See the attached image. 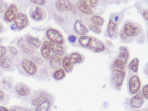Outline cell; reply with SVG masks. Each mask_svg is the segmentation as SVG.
<instances>
[{
  "mask_svg": "<svg viewBox=\"0 0 148 111\" xmlns=\"http://www.w3.org/2000/svg\"><path fill=\"white\" fill-rule=\"evenodd\" d=\"M80 45L95 53L103 52L105 49L104 43L96 37L83 36L79 40Z\"/></svg>",
  "mask_w": 148,
  "mask_h": 111,
  "instance_id": "1",
  "label": "cell"
},
{
  "mask_svg": "<svg viewBox=\"0 0 148 111\" xmlns=\"http://www.w3.org/2000/svg\"><path fill=\"white\" fill-rule=\"evenodd\" d=\"M21 66L25 73L31 76L38 75L39 69L35 62L28 58H24L21 62Z\"/></svg>",
  "mask_w": 148,
  "mask_h": 111,
  "instance_id": "2",
  "label": "cell"
},
{
  "mask_svg": "<svg viewBox=\"0 0 148 111\" xmlns=\"http://www.w3.org/2000/svg\"><path fill=\"white\" fill-rule=\"evenodd\" d=\"M128 92L130 94L134 95L138 92L141 87V82L138 75L135 73H129L127 79Z\"/></svg>",
  "mask_w": 148,
  "mask_h": 111,
  "instance_id": "3",
  "label": "cell"
},
{
  "mask_svg": "<svg viewBox=\"0 0 148 111\" xmlns=\"http://www.w3.org/2000/svg\"><path fill=\"white\" fill-rule=\"evenodd\" d=\"M14 90L21 97H27L31 94V89L30 87L23 82L17 83L14 86Z\"/></svg>",
  "mask_w": 148,
  "mask_h": 111,
  "instance_id": "4",
  "label": "cell"
},
{
  "mask_svg": "<svg viewBox=\"0 0 148 111\" xmlns=\"http://www.w3.org/2000/svg\"><path fill=\"white\" fill-rule=\"evenodd\" d=\"M47 38L51 41L54 42L60 45L64 43V40L63 36L58 30L53 29H49L46 31Z\"/></svg>",
  "mask_w": 148,
  "mask_h": 111,
  "instance_id": "5",
  "label": "cell"
},
{
  "mask_svg": "<svg viewBox=\"0 0 148 111\" xmlns=\"http://www.w3.org/2000/svg\"><path fill=\"white\" fill-rule=\"evenodd\" d=\"M123 30L127 36H133L138 34L141 32L142 29L137 24L129 23L125 25Z\"/></svg>",
  "mask_w": 148,
  "mask_h": 111,
  "instance_id": "6",
  "label": "cell"
},
{
  "mask_svg": "<svg viewBox=\"0 0 148 111\" xmlns=\"http://www.w3.org/2000/svg\"><path fill=\"white\" fill-rule=\"evenodd\" d=\"M49 96V95L45 91H40L38 93L33 95L32 97H31L29 101L32 106H36L42 103Z\"/></svg>",
  "mask_w": 148,
  "mask_h": 111,
  "instance_id": "7",
  "label": "cell"
},
{
  "mask_svg": "<svg viewBox=\"0 0 148 111\" xmlns=\"http://www.w3.org/2000/svg\"><path fill=\"white\" fill-rule=\"evenodd\" d=\"M125 76V71L122 73H114L111 79L112 83L114 87L118 89L121 88Z\"/></svg>",
  "mask_w": 148,
  "mask_h": 111,
  "instance_id": "8",
  "label": "cell"
},
{
  "mask_svg": "<svg viewBox=\"0 0 148 111\" xmlns=\"http://www.w3.org/2000/svg\"><path fill=\"white\" fill-rule=\"evenodd\" d=\"M14 22L16 28L19 29H22L28 24V18L25 14L20 13L14 19Z\"/></svg>",
  "mask_w": 148,
  "mask_h": 111,
  "instance_id": "9",
  "label": "cell"
},
{
  "mask_svg": "<svg viewBox=\"0 0 148 111\" xmlns=\"http://www.w3.org/2000/svg\"><path fill=\"white\" fill-rule=\"evenodd\" d=\"M136 95L131 99V105L134 108H139L142 106L145 101V97L142 90H139Z\"/></svg>",
  "mask_w": 148,
  "mask_h": 111,
  "instance_id": "10",
  "label": "cell"
},
{
  "mask_svg": "<svg viewBox=\"0 0 148 111\" xmlns=\"http://www.w3.org/2000/svg\"><path fill=\"white\" fill-rule=\"evenodd\" d=\"M18 8L14 4H12L8 7L6 11L5 12L4 19L8 22H11L13 21L18 13Z\"/></svg>",
  "mask_w": 148,
  "mask_h": 111,
  "instance_id": "11",
  "label": "cell"
},
{
  "mask_svg": "<svg viewBox=\"0 0 148 111\" xmlns=\"http://www.w3.org/2000/svg\"><path fill=\"white\" fill-rule=\"evenodd\" d=\"M56 8L59 11H68L72 10V5L68 0H58L55 3Z\"/></svg>",
  "mask_w": 148,
  "mask_h": 111,
  "instance_id": "12",
  "label": "cell"
},
{
  "mask_svg": "<svg viewBox=\"0 0 148 111\" xmlns=\"http://www.w3.org/2000/svg\"><path fill=\"white\" fill-rule=\"evenodd\" d=\"M52 106V100L50 96L39 105L35 106L32 111H49Z\"/></svg>",
  "mask_w": 148,
  "mask_h": 111,
  "instance_id": "13",
  "label": "cell"
},
{
  "mask_svg": "<svg viewBox=\"0 0 148 111\" xmlns=\"http://www.w3.org/2000/svg\"><path fill=\"white\" fill-rule=\"evenodd\" d=\"M74 30L76 33L81 36H86L88 33V29L82 20H77L75 22Z\"/></svg>",
  "mask_w": 148,
  "mask_h": 111,
  "instance_id": "14",
  "label": "cell"
},
{
  "mask_svg": "<svg viewBox=\"0 0 148 111\" xmlns=\"http://www.w3.org/2000/svg\"><path fill=\"white\" fill-rule=\"evenodd\" d=\"M13 64L10 57L4 56L0 58V68L5 71H10L12 69Z\"/></svg>",
  "mask_w": 148,
  "mask_h": 111,
  "instance_id": "15",
  "label": "cell"
},
{
  "mask_svg": "<svg viewBox=\"0 0 148 111\" xmlns=\"http://www.w3.org/2000/svg\"><path fill=\"white\" fill-rule=\"evenodd\" d=\"M50 66L54 70L60 68L62 65V60L59 56L53 54L49 58Z\"/></svg>",
  "mask_w": 148,
  "mask_h": 111,
  "instance_id": "16",
  "label": "cell"
},
{
  "mask_svg": "<svg viewBox=\"0 0 148 111\" xmlns=\"http://www.w3.org/2000/svg\"><path fill=\"white\" fill-rule=\"evenodd\" d=\"M126 63L120 59L117 58L113 61L111 66L112 70L113 73H122L124 72Z\"/></svg>",
  "mask_w": 148,
  "mask_h": 111,
  "instance_id": "17",
  "label": "cell"
},
{
  "mask_svg": "<svg viewBox=\"0 0 148 111\" xmlns=\"http://www.w3.org/2000/svg\"><path fill=\"white\" fill-rule=\"evenodd\" d=\"M18 44L23 53L28 55H32L34 53L33 47L27 41L24 40H21Z\"/></svg>",
  "mask_w": 148,
  "mask_h": 111,
  "instance_id": "18",
  "label": "cell"
},
{
  "mask_svg": "<svg viewBox=\"0 0 148 111\" xmlns=\"http://www.w3.org/2000/svg\"><path fill=\"white\" fill-rule=\"evenodd\" d=\"M117 24L115 23L111 19H110L107 26V31L108 35L111 39H115L117 37Z\"/></svg>",
  "mask_w": 148,
  "mask_h": 111,
  "instance_id": "19",
  "label": "cell"
},
{
  "mask_svg": "<svg viewBox=\"0 0 148 111\" xmlns=\"http://www.w3.org/2000/svg\"><path fill=\"white\" fill-rule=\"evenodd\" d=\"M1 82V86H2L4 89L11 91L14 87L13 79L9 76L3 77Z\"/></svg>",
  "mask_w": 148,
  "mask_h": 111,
  "instance_id": "20",
  "label": "cell"
},
{
  "mask_svg": "<svg viewBox=\"0 0 148 111\" xmlns=\"http://www.w3.org/2000/svg\"><path fill=\"white\" fill-rule=\"evenodd\" d=\"M41 56L45 60H49L51 56V49L49 43L47 41H45L42 44L41 48Z\"/></svg>",
  "mask_w": 148,
  "mask_h": 111,
  "instance_id": "21",
  "label": "cell"
},
{
  "mask_svg": "<svg viewBox=\"0 0 148 111\" xmlns=\"http://www.w3.org/2000/svg\"><path fill=\"white\" fill-rule=\"evenodd\" d=\"M77 7L79 11L82 13L87 15H92V10L89 6L83 1H78L77 3Z\"/></svg>",
  "mask_w": 148,
  "mask_h": 111,
  "instance_id": "22",
  "label": "cell"
},
{
  "mask_svg": "<svg viewBox=\"0 0 148 111\" xmlns=\"http://www.w3.org/2000/svg\"><path fill=\"white\" fill-rule=\"evenodd\" d=\"M51 50L55 54L59 56H62L64 53V49L62 46L54 42L50 41L49 42Z\"/></svg>",
  "mask_w": 148,
  "mask_h": 111,
  "instance_id": "23",
  "label": "cell"
},
{
  "mask_svg": "<svg viewBox=\"0 0 148 111\" xmlns=\"http://www.w3.org/2000/svg\"><path fill=\"white\" fill-rule=\"evenodd\" d=\"M31 16L35 21H39L43 18V12L40 7H35L31 14Z\"/></svg>",
  "mask_w": 148,
  "mask_h": 111,
  "instance_id": "24",
  "label": "cell"
},
{
  "mask_svg": "<svg viewBox=\"0 0 148 111\" xmlns=\"http://www.w3.org/2000/svg\"><path fill=\"white\" fill-rule=\"evenodd\" d=\"M129 54L127 48L124 47H121L119 48V54L117 58L120 59L126 63L128 58H129Z\"/></svg>",
  "mask_w": 148,
  "mask_h": 111,
  "instance_id": "25",
  "label": "cell"
},
{
  "mask_svg": "<svg viewBox=\"0 0 148 111\" xmlns=\"http://www.w3.org/2000/svg\"><path fill=\"white\" fill-rule=\"evenodd\" d=\"M69 61L71 65L72 66L74 64L82 62V57L79 53H73L69 57Z\"/></svg>",
  "mask_w": 148,
  "mask_h": 111,
  "instance_id": "26",
  "label": "cell"
},
{
  "mask_svg": "<svg viewBox=\"0 0 148 111\" xmlns=\"http://www.w3.org/2000/svg\"><path fill=\"white\" fill-rule=\"evenodd\" d=\"M10 95L5 91L0 89V106L7 105L9 101Z\"/></svg>",
  "mask_w": 148,
  "mask_h": 111,
  "instance_id": "27",
  "label": "cell"
},
{
  "mask_svg": "<svg viewBox=\"0 0 148 111\" xmlns=\"http://www.w3.org/2000/svg\"><path fill=\"white\" fill-rule=\"evenodd\" d=\"M65 76V71L62 68H60L55 70L53 75V78L57 80L62 79Z\"/></svg>",
  "mask_w": 148,
  "mask_h": 111,
  "instance_id": "28",
  "label": "cell"
},
{
  "mask_svg": "<svg viewBox=\"0 0 148 111\" xmlns=\"http://www.w3.org/2000/svg\"><path fill=\"white\" fill-rule=\"evenodd\" d=\"M27 41L31 45H33L36 48L40 47L41 45V42L39 39L33 37L31 35H28L26 37Z\"/></svg>",
  "mask_w": 148,
  "mask_h": 111,
  "instance_id": "29",
  "label": "cell"
},
{
  "mask_svg": "<svg viewBox=\"0 0 148 111\" xmlns=\"http://www.w3.org/2000/svg\"><path fill=\"white\" fill-rule=\"evenodd\" d=\"M139 60L137 58L133 59L129 63V67L130 69L133 73H136L138 71Z\"/></svg>",
  "mask_w": 148,
  "mask_h": 111,
  "instance_id": "30",
  "label": "cell"
},
{
  "mask_svg": "<svg viewBox=\"0 0 148 111\" xmlns=\"http://www.w3.org/2000/svg\"><path fill=\"white\" fill-rule=\"evenodd\" d=\"M62 65L64 67V70L67 73H69L72 70V65L70 63L69 56H66L64 57L62 61Z\"/></svg>",
  "mask_w": 148,
  "mask_h": 111,
  "instance_id": "31",
  "label": "cell"
},
{
  "mask_svg": "<svg viewBox=\"0 0 148 111\" xmlns=\"http://www.w3.org/2000/svg\"><path fill=\"white\" fill-rule=\"evenodd\" d=\"M91 21L95 26H100L103 23L104 20L102 17L99 16L95 15L91 18Z\"/></svg>",
  "mask_w": 148,
  "mask_h": 111,
  "instance_id": "32",
  "label": "cell"
},
{
  "mask_svg": "<svg viewBox=\"0 0 148 111\" xmlns=\"http://www.w3.org/2000/svg\"><path fill=\"white\" fill-rule=\"evenodd\" d=\"M10 110L11 111H32V110L29 108L17 106L11 107Z\"/></svg>",
  "mask_w": 148,
  "mask_h": 111,
  "instance_id": "33",
  "label": "cell"
},
{
  "mask_svg": "<svg viewBox=\"0 0 148 111\" xmlns=\"http://www.w3.org/2000/svg\"><path fill=\"white\" fill-rule=\"evenodd\" d=\"M7 8V3L3 0H0V13L4 12Z\"/></svg>",
  "mask_w": 148,
  "mask_h": 111,
  "instance_id": "34",
  "label": "cell"
},
{
  "mask_svg": "<svg viewBox=\"0 0 148 111\" xmlns=\"http://www.w3.org/2000/svg\"><path fill=\"white\" fill-rule=\"evenodd\" d=\"M89 29H90L91 31L94 33H96L97 34H99L101 33V30L97 26L95 25H90L89 26Z\"/></svg>",
  "mask_w": 148,
  "mask_h": 111,
  "instance_id": "35",
  "label": "cell"
},
{
  "mask_svg": "<svg viewBox=\"0 0 148 111\" xmlns=\"http://www.w3.org/2000/svg\"><path fill=\"white\" fill-rule=\"evenodd\" d=\"M30 1L33 3L42 5V6L45 5L46 3V0H30Z\"/></svg>",
  "mask_w": 148,
  "mask_h": 111,
  "instance_id": "36",
  "label": "cell"
},
{
  "mask_svg": "<svg viewBox=\"0 0 148 111\" xmlns=\"http://www.w3.org/2000/svg\"><path fill=\"white\" fill-rule=\"evenodd\" d=\"M148 85H145L143 88V95L144 97L146 98V99H148Z\"/></svg>",
  "mask_w": 148,
  "mask_h": 111,
  "instance_id": "37",
  "label": "cell"
},
{
  "mask_svg": "<svg viewBox=\"0 0 148 111\" xmlns=\"http://www.w3.org/2000/svg\"><path fill=\"white\" fill-rule=\"evenodd\" d=\"M7 49L5 47L0 46V58L5 55Z\"/></svg>",
  "mask_w": 148,
  "mask_h": 111,
  "instance_id": "38",
  "label": "cell"
},
{
  "mask_svg": "<svg viewBox=\"0 0 148 111\" xmlns=\"http://www.w3.org/2000/svg\"><path fill=\"white\" fill-rule=\"evenodd\" d=\"M89 5L90 7L92 8H94L97 7L98 4V1L97 0H89Z\"/></svg>",
  "mask_w": 148,
  "mask_h": 111,
  "instance_id": "39",
  "label": "cell"
},
{
  "mask_svg": "<svg viewBox=\"0 0 148 111\" xmlns=\"http://www.w3.org/2000/svg\"><path fill=\"white\" fill-rule=\"evenodd\" d=\"M119 35H120L121 39H123V40H125L127 38V36L126 35L123 30H120V32H119Z\"/></svg>",
  "mask_w": 148,
  "mask_h": 111,
  "instance_id": "40",
  "label": "cell"
},
{
  "mask_svg": "<svg viewBox=\"0 0 148 111\" xmlns=\"http://www.w3.org/2000/svg\"><path fill=\"white\" fill-rule=\"evenodd\" d=\"M10 52L12 54L16 55L18 53V50L15 47H11L10 49Z\"/></svg>",
  "mask_w": 148,
  "mask_h": 111,
  "instance_id": "41",
  "label": "cell"
},
{
  "mask_svg": "<svg viewBox=\"0 0 148 111\" xmlns=\"http://www.w3.org/2000/svg\"><path fill=\"white\" fill-rule=\"evenodd\" d=\"M77 37L74 35H71L68 37V40L70 42H75L77 40Z\"/></svg>",
  "mask_w": 148,
  "mask_h": 111,
  "instance_id": "42",
  "label": "cell"
},
{
  "mask_svg": "<svg viewBox=\"0 0 148 111\" xmlns=\"http://www.w3.org/2000/svg\"><path fill=\"white\" fill-rule=\"evenodd\" d=\"M143 17H144L145 19L146 20V21H148V11L147 10H144V11L143 12Z\"/></svg>",
  "mask_w": 148,
  "mask_h": 111,
  "instance_id": "43",
  "label": "cell"
},
{
  "mask_svg": "<svg viewBox=\"0 0 148 111\" xmlns=\"http://www.w3.org/2000/svg\"><path fill=\"white\" fill-rule=\"evenodd\" d=\"M0 111H11L10 109L4 106H0Z\"/></svg>",
  "mask_w": 148,
  "mask_h": 111,
  "instance_id": "44",
  "label": "cell"
},
{
  "mask_svg": "<svg viewBox=\"0 0 148 111\" xmlns=\"http://www.w3.org/2000/svg\"><path fill=\"white\" fill-rule=\"evenodd\" d=\"M3 25L2 23L0 22V32L2 31V29H3Z\"/></svg>",
  "mask_w": 148,
  "mask_h": 111,
  "instance_id": "45",
  "label": "cell"
},
{
  "mask_svg": "<svg viewBox=\"0 0 148 111\" xmlns=\"http://www.w3.org/2000/svg\"><path fill=\"white\" fill-rule=\"evenodd\" d=\"M1 40L0 39V43H1Z\"/></svg>",
  "mask_w": 148,
  "mask_h": 111,
  "instance_id": "46",
  "label": "cell"
},
{
  "mask_svg": "<svg viewBox=\"0 0 148 111\" xmlns=\"http://www.w3.org/2000/svg\"><path fill=\"white\" fill-rule=\"evenodd\" d=\"M141 111V110H138V111Z\"/></svg>",
  "mask_w": 148,
  "mask_h": 111,
  "instance_id": "47",
  "label": "cell"
},
{
  "mask_svg": "<svg viewBox=\"0 0 148 111\" xmlns=\"http://www.w3.org/2000/svg\"><path fill=\"white\" fill-rule=\"evenodd\" d=\"M0 86H1V82H0Z\"/></svg>",
  "mask_w": 148,
  "mask_h": 111,
  "instance_id": "48",
  "label": "cell"
}]
</instances>
